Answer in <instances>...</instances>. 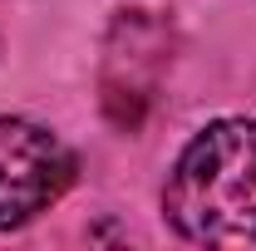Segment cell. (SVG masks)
<instances>
[{
  "mask_svg": "<svg viewBox=\"0 0 256 251\" xmlns=\"http://www.w3.org/2000/svg\"><path fill=\"white\" fill-rule=\"evenodd\" d=\"M162 217L197 246L256 242V118H217L178 153Z\"/></svg>",
  "mask_w": 256,
  "mask_h": 251,
  "instance_id": "cell-1",
  "label": "cell"
},
{
  "mask_svg": "<svg viewBox=\"0 0 256 251\" xmlns=\"http://www.w3.org/2000/svg\"><path fill=\"white\" fill-rule=\"evenodd\" d=\"M74 182V158L50 128L30 118H0V232L25 226L54 207Z\"/></svg>",
  "mask_w": 256,
  "mask_h": 251,
  "instance_id": "cell-2",
  "label": "cell"
}]
</instances>
